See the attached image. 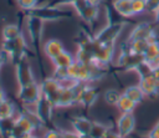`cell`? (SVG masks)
<instances>
[{
  "label": "cell",
  "instance_id": "12",
  "mask_svg": "<svg viewBox=\"0 0 159 138\" xmlns=\"http://www.w3.org/2000/svg\"><path fill=\"white\" fill-rule=\"evenodd\" d=\"M113 55H114V45L113 44H109V45L98 44L96 52H94V63L99 67L107 68L108 65L113 60Z\"/></svg>",
  "mask_w": 159,
  "mask_h": 138
},
{
  "label": "cell",
  "instance_id": "7",
  "mask_svg": "<svg viewBox=\"0 0 159 138\" xmlns=\"http://www.w3.org/2000/svg\"><path fill=\"white\" fill-rule=\"evenodd\" d=\"M41 96H42L41 86L37 82L19 87V91H17V99L21 102L22 106H26V107L35 106Z\"/></svg>",
  "mask_w": 159,
  "mask_h": 138
},
{
  "label": "cell",
  "instance_id": "23",
  "mask_svg": "<svg viewBox=\"0 0 159 138\" xmlns=\"http://www.w3.org/2000/svg\"><path fill=\"white\" fill-rule=\"evenodd\" d=\"M143 57H144V61L149 63H153L157 58H159V42L157 40H153L149 42L147 50L143 53Z\"/></svg>",
  "mask_w": 159,
  "mask_h": 138
},
{
  "label": "cell",
  "instance_id": "3",
  "mask_svg": "<svg viewBox=\"0 0 159 138\" xmlns=\"http://www.w3.org/2000/svg\"><path fill=\"white\" fill-rule=\"evenodd\" d=\"M25 15H31L41 19L42 21H61V20H67L72 19L75 16L73 12L67 11V10H61L60 7H52L47 5H39L35 9L26 11Z\"/></svg>",
  "mask_w": 159,
  "mask_h": 138
},
{
  "label": "cell",
  "instance_id": "30",
  "mask_svg": "<svg viewBox=\"0 0 159 138\" xmlns=\"http://www.w3.org/2000/svg\"><path fill=\"white\" fill-rule=\"evenodd\" d=\"M127 41H128V40H127ZM149 42H150V41H148V40H135V41H128L130 50H132L133 52H135V53H139V55H143V53H144V51L147 50V47H148Z\"/></svg>",
  "mask_w": 159,
  "mask_h": 138
},
{
  "label": "cell",
  "instance_id": "28",
  "mask_svg": "<svg viewBox=\"0 0 159 138\" xmlns=\"http://www.w3.org/2000/svg\"><path fill=\"white\" fill-rule=\"evenodd\" d=\"M52 77L55 80H57L61 85H63L66 81H71L68 67H55L53 72H52Z\"/></svg>",
  "mask_w": 159,
  "mask_h": 138
},
{
  "label": "cell",
  "instance_id": "21",
  "mask_svg": "<svg viewBox=\"0 0 159 138\" xmlns=\"http://www.w3.org/2000/svg\"><path fill=\"white\" fill-rule=\"evenodd\" d=\"M114 9L124 17L129 19L133 16L132 11V0H113L112 1Z\"/></svg>",
  "mask_w": 159,
  "mask_h": 138
},
{
  "label": "cell",
  "instance_id": "19",
  "mask_svg": "<svg viewBox=\"0 0 159 138\" xmlns=\"http://www.w3.org/2000/svg\"><path fill=\"white\" fill-rule=\"evenodd\" d=\"M71 106H75L72 90L70 86H62V90L60 92L58 101H57V108H67Z\"/></svg>",
  "mask_w": 159,
  "mask_h": 138
},
{
  "label": "cell",
  "instance_id": "6",
  "mask_svg": "<svg viewBox=\"0 0 159 138\" xmlns=\"http://www.w3.org/2000/svg\"><path fill=\"white\" fill-rule=\"evenodd\" d=\"M34 107H35L34 111H35L37 118L40 119L42 127H46L47 129L55 127V124H53V122H52V116H53L55 106L52 104L51 101H48V99L42 94Z\"/></svg>",
  "mask_w": 159,
  "mask_h": 138
},
{
  "label": "cell",
  "instance_id": "14",
  "mask_svg": "<svg viewBox=\"0 0 159 138\" xmlns=\"http://www.w3.org/2000/svg\"><path fill=\"white\" fill-rule=\"evenodd\" d=\"M139 87L142 88L145 97H148V98L159 97V81L153 75L140 77L139 78Z\"/></svg>",
  "mask_w": 159,
  "mask_h": 138
},
{
  "label": "cell",
  "instance_id": "18",
  "mask_svg": "<svg viewBox=\"0 0 159 138\" xmlns=\"http://www.w3.org/2000/svg\"><path fill=\"white\" fill-rule=\"evenodd\" d=\"M65 50L63 44L58 40V39H50L45 42L43 45V53L50 58H55L56 56H58L62 51Z\"/></svg>",
  "mask_w": 159,
  "mask_h": 138
},
{
  "label": "cell",
  "instance_id": "31",
  "mask_svg": "<svg viewBox=\"0 0 159 138\" xmlns=\"http://www.w3.org/2000/svg\"><path fill=\"white\" fill-rule=\"evenodd\" d=\"M120 94H122V93H119L117 90H114V88H108V90H106L103 97H104V101H106L107 104H109V106H116L117 102H118V99H119V97H120Z\"/></svg>",
  "mask_w": 159,
  "mask_h": 138
},
{
  "label": "cell",
  "instance_id": "2",
  "mask_svg": "<svg viewBox=\"0 0 159 138\" xmlns=\"http://www.w3.org/2000/svg\"><path fill=\"white\" fill-rule=\"evenodd\" d=\"M1 50L7 55L9 61H11L14 65L21 61L22 58L30 56V51L27 48V44L25 41L24 35L19 36L15 40H2Z\"/></svg>",
  "mask_w": 159,
  "mask_h": 138
},
{
  "label": "cell",
  "instance_id": "5",
  "mask_svg": "<svg viewBox=\"0 0 159 138\" xmlns=\"http://www.w3.org/2000/svg\"><path fill=\"white\" fill-rule=\"evenodd\" d=\"M158 29L157 22H149V21H142L137 24L133 30L130 31L128 36V41H135V40H148L153 41L158 36Z\"/></svg>",
  "mask_w": 159,
  "mask_h": 138
},
{
  "label": "cell",
  "instance_id": "41",
  "mask_svg": "<svg viewBox=\"0 0 159 138\" xmlns=\"http://www.w3.org/2000/svg\"><path fill=\"white\" fill-rule=\"evenodd\" d=\"M104 1L106 0H89V2L93 4V5H96V6H99L101 4H104Z\"/></svg>",
  "mask_w": 159,
  "mask_h": 138
},
{
  "label": "cell",
  "instance_id": "29",
  "mask_svg": "<svg viewBox=\"0 0 159 138\" xmlns=\"http://www.w3.org/2000/svg\"><path fill=\"white\" fill-rule=\"evenodd\" d=\"M109 129L111 128H108L107 126H104V124H102L99 122H93L89 134L92 136V138H103L108 133Z\"/></svg>",
  "mask_w": 159,
  "mask_h": 138
},
{
  "label": "cell",
  "instance_id": "44",
  "mask_svg": "<svg viewBox=\"0 0 159 138\" xmlns=\"http://www.w3.org/2000/svg\"><path fill=\"white\" fill-rule=\"evenodd\" d=\"M80 138H92L91 134H83V136H80Z\"/></svg>",
  "mask_w": 159,
  "mask_h": 138
},
{
  "label": "cell",
  "instance_id": "17",
  "mask_svg": "<svg viewBox=\"0 0 159 138\" xmlns=\"http://www.w3.org/2000/svg\"><path fill=\"white\" fill-rule=\"evenodd\" d=\"M104 12H106L107 24H113V25H127L128 24V19L122 16L114 9L112 1H106L104 2Z\"/></svg>",
  "mask_w": 159,
  "mask_h": 138
},
{
  "label": "cell",
  "instance_id": "24",
  "mask_svg": "<svg viewBox=\"0 0 159 138\" xmlns=\"http://www.w3.org/2000/svg\"><path fill=\"white\" fill-rule=\"evenodd\" d=\"M2 40H15L22 35L21 27L17 24H9L2 27Z\"/></svg>",
  "mask_w": 159,
  "mask_h": 138
},
{
  "label": "cell",
  "instance_id": "9",
  "mask_svg": "<svg viewBox=\"0 0 159 138\" xmlns=\"http://www.w3.org/2000/svg\"><path fill=\"white\" fill-rule=\"evenodd\" d=\"M14 66H15V78H16V82H17L19 87L27 86V85H31L34 82H37L35 80V75H34L31 63L29 61V57L22 58L21 61L15 63Z\"/></svg>",
  "mask_w": 159,
  "mask_h": 138
},
{
  "label": "cell",
  "instance_id": "27",
  "mask_svg": "<svg viewBox=\"0 0 159 138\" xmlns=\"http://www.w3.org/2000/svg\"><path fill=\"white\" fill-rule=\"evenodd\" d=\"M14 116H15V104L10 99L4 98L0 102V119L12 118Z\"/></svg>",
  "mask_w": 159,
  "mask_h": 138
},
{
  "label": "cell",
  "instance_id": "33",
  "mask_svg": "<svg viewBox=\"0 0 159 138\" xmlns=\"http://www.w3.org/2000/svg\"><path fill=\"white\" fill-rule=\"evenodd\" d=\"M15 1H16L17 6H19L21 10H24V12L35 9V7L39 6V4H40V0H15Z\"/></svg>",
  "mask_w": 159,
  "mask_h": 138
},
{
  "label": "cell",
  "instance_id": "10",
  "mask_svg": "<svg viewBox=\"0 0 159 138\" xmlns=\"http://www.w3.org/2000/svg\"><path fill=\"white\" fill-rule=\"evenodd\" d=\"M127 25H113V24H107L102 30H99L97 34H94V39L98 44L102 45H109L116 42L120 32L124 30Z\"/></svg>",
  "mask_w": 159,
  "mask_h": 138
},
{
  "label": "cell",
  "instance_id": "36",
  "mask_svg": "<svg viewBox=\"0 0 159 138\" xmlns=\"http://www.w3.org/2000/svg\"><path fill=\"white\" fill-rule=\"evenodd\" d=\"M62 134V129L57 128L56 126L52 127V128H48L43 136V138H60Z\"/></svg>",
  "mask_w": 159,
  "mask_h": 138
},
{
  "label": "cell",
  "instance_id": "11",
  "mask_svg": "<svg viewBox=\"0 0 159 138\" xmlns=\"http://www.w3.org/2000/svg\"><path fill=\"white\" fill-rule=\"evenodd\" d=\"M41 86V91H42V94L52 102V104L55 106V108H57V101H58V96H60V92L62 90V85L55 80L52 76L51 77H45L42 78V82L40 83Z\"/></svg>",
  "mask_w": 159,
  "mask_h": 138
},
{
  "label": "cell",
  "instance_id": "32",
  "mask_svg": "<svg viewBox=\"0 0 159 138\" xmlns=\"http://www.w3.org/2000/svg\"><path fill=\"white\" fill-rule=\"evenodd\" d=\"M134 72L139 76V78H140V77H145V76L152 75V72H153V67H152V65H150L149 62H147V61H142V62L135 67Z\"/></svg>",
  "mask_w": 159,
  "mask_h": 138
},
{
  "label": "cell",
  "instance_id": "26",
  "mask_svg": "<svg viewBox=\"0 0 159 138\" xmlns=\"http://www.w3.org/2000/svg\"><path fill=\"white\" fill-rule=\"evenodd\" d=\"M15 127V117L0 119V138H11Z\"/></svg>",
  "mask_w": 159,
  "mask_h": 138
},
{
  "label": "cell",
  "instance_id": "25",
  "mask_svg": "<svg viewBox=\"0 0 159 138\" xmlns=\"http://www.w3.org/2000/svg\"><path fill=\"white\" fill-rule=\"evenodd\" d=\"M116 107L119 109L120 113H133L134 108L137 107V103L133 102L130 98H128L125 94L122 93L119 99H118V102H117V104H116Z\"/></svg>",
  "mask_w": 159,
  "mask_h": 138
},
{
  "label": "cell",
  "instance_id": "4",
  "mask_svg": "<svg viewBox=\"0 0 159 138\" xmlns=\"http://www.w3.org/2000/svg\"><path fill=\"white\" fill-rule=\"evenodd\" d=\"M142 61H144L143 55L133 52L129 47L128 41L125 40V42L122 44V46H120V51H119V55H118V58H117V68H119L123 72L124 71L125 72L134 71L135 67Z\"/></svg>",
  "mask_w": 159,
  "mask_h": 138
},
{
  "label": "cell",
  "instance_id": "13",
  "mask_svg": "<svg viewBox=\"0 0 159 138\" xmlns=\"http://www.w3.org/2000/svg\"><path fill=\"white\" fill-rule=\"evenodd\" d=\"M135 128V117L133 113H122L117 121V132L127 138L129 137Z\"/></svg>",
  "mask_w": 159,
  "mask_h": 138
},
{
  "label": "cell",
  "instance_id": "42",
  "mask_svg": "<svg viewBox=\"0 0 159 138\" xmlns=\"http://www.w3.org/2000/svg\"><path fill=\"white\" fill-rule=\"evenodd\" d=\"M154 19H155V22L159 25V9L155 11V14H154Z\"/></svg>",
  "mask_w": 159,
  "mask_h": 138
},
{
  "label": "cell",
  "instance_id": "1",
  "mask_svg": "<svg viewBox=\"0 0 159 138\" xmlns=\"http://www.w3.org/2000/svg\"><path fill=\"white\" fill-rule=\"evenodd\" d=\"M25 16L27 20L26 29H27L30 44L32 47V53L35 57H37L40 67H41V72H42L43 67H42V61H41V46H42V34H43L45 21H42L41 19L36 16H31V15H25Z\"/></svg>",
  "mask_w": 159,
  "mask_h": 138
},
{
  "label": "cell",
  "instance_id": "37",
  "mask_svg": "<svg viewBox=\"0 0 159 138\" xmlns=\"http://www.w3.org/2000/svg\"><path fill=\"white\" fill-rule=\"evenodd\" d=\"M6 61H9L7 55H6L2 50H0V73H1V68H2V66L5 65ZM0 87H1V82H0Z\"/></svg>",
  "mask_w": 159,
  "mask_h": 138
},
{
  "label": "cell",
  "instance_id": "48",
  "mask_svg": "<svg viewBox=\"0 0 159 138\" xmlns=\"http://www.w3.org/2000/svg\"><path fill=\"white\" fill-rule=\"evenodd\" d=\"M155 40H157V41H158V42H159V35H158V36H157V39H155Z\"/></svg>",
  "mask_w": 159,
  "mask_h": 138
},
{
  "label": "cell",
  "instance_id": "45",
  "mask_svg": "<svg viewBox=\"0 0 159 138\" xmlns=\"http://www.w3.org/2000/svg\"><path fill=\"white\" fill-rule=\"evenodd\" d=\"M27 138H39V137H36V136H35V134H30V136H29V137H27Z\"/></svg>",
  "mask_w": 159,
  "mask_h": 138
},
{
  "label": "cell",
  "instance_id": "34",
  "mask_svg": "<svg viewBox=\"0 0 159 138\" xmlns=\"http://www.w3.org/2000/svg\"><path fill=\"white\" fill-rule=\"evenodd\" d=\"M132 11L133 16L143 14L145 11V0H132Z\"/></svg>",
  "mask_w": 159,
  "mask_h": 138
},
{
  "label": "cell",
  "instance_id": "40",
  "mask_svg": "<svg viewBox=\"0 0 159 138\" xmlns=\"http://www.w3.org/2000/svg\"><path fill=\"white\" fill-rule=\"evenodd\" d=\"M152 75L159 81V66H157V67H153V72H152Z\"/></svg>",
  "mask_w": 159,
  "mask_h": 138
},
{
  "label": "cell",
  "instance_id": "35",
  "mask_svg": "<svg viewBox=\"0 0 159 138\" xmlns=\"http://www.w3.org/2000/svg\"><path fill=\"white\" fill-rule=\"evenodd\" d=\"M158 9H159V0H145V11L154 15Z\"/></svg>",
  "mask_w": 159,
  "mask_h": 138
},
{
  "label": "cell",
  "instance_id": "8",
  "mask_svg": "<svg viewBox=\"0 0 159 138\" xmlns=\"http://www.w3.org/2000/svg\"><path fill=\"white\" fill-rule=\"evenodd\" d=\"M72 6L75 9V12L81 17V20L87 24L96 21L99 15V6L91 4L89 0H76Z\"/></svg>",
  "mask_w": 159,
  "mask_h": 138
},
{
  "label": "cell",
  "instance_id": "20",
  "mask_svg": "<svg viewBox=\"0 0 159 138\" xmlns=\"http://www.w3.org/2000/svg\"><path fill=\"white\" fill-rule=\"evenodd\" d=\"M51 61L55 67H70L76 61V57H73V55L71 52L63 50L58 56H56Z\"/></svg>",
  "mask_w": 159,
  "mask_h": 138
},
{
  "label": "cell",
  "instance_id": "47",
  "mask_svg": "<svg viewBox=\"0 0 159 138\" xmlns=\"http://www.w3.org/2000/svg\"><path fill=\"white\" fill-rule=\"evenodd\" d=\"M60 138H66V137H65V134H63V131H62V134H61V137H60Z\"/></svg>",
  "mask_w": 159,
  "mask_h": 138
},
{
  "label": "cell",
  "instance_id": "38",
  "mask_svg": "<svg viewBox=\"0 0 159 138\" xmlns=\"http://www.w3.org/2000/svg\"><path fill=\"white\" fill-rule=\"evenodd\" d=\"M148 138H159V128L157 126H154L147 134Z\"/></svg>",
  "mask_w": 159,
  "mask_h": 138
},
{
  "label": "cell",
  "instance_id": "39",
  "mask_svg": "<svg viewBox=\"0 0 159 138\" xmlns=\"http://www.w3.org/2000/svg\"><path fill=\"white\" fill-rule=\"evenodd\" d=\"M63 134L66 138H80V136L73 131H63Z\"/></svg>",
  "mask_w": 159,
  "mask_h": 138
},
{
  "label": "cell",
  "instance_id": "49",
  "mask_svg": "<svg viewBox=\"0 0 159 138\" xmlns=\"http://www.w3.org/2000/svg\"><path fill=\"white\" fill-rule=\"evenodd\" d=\"M155 126H157V127H158V128H159V121H158V123H157V124H155Z\"/></svg>",
  "mask_w": 159,
  "mask_h": 138
},
{
  "label": "cell",
  "instance_id": "43",
  "mask_svg": "<svg viewBox=\"0 0 159 138\" xmlns=\"http://www.w3.org/2000/svg\"><path fill=\"white\" fill-rule=\"evenodd\" d=\"M4 98H6V96H5V92L2 91V88L0 87V102H1Z\"/></svg>",
  "mask_w": 159,
  "mask_h": 138
},
{
  "label": "cell",
  "instance_id": "22",
  "mask_svg": "<svg viewBox=\"0 0 159 138\" xmlns=\"http://www.w3.org/2000/svg\"><path fill=\"white\" fill-rule=\"evenodd\" d=\"M123 94H125L128 98H130L133 102H135L137 104L138 103H140L143 99H144V93H143V91H142V88L139 87V85H132V86H128V87H125L124 88V92H123Z\"/></svg>",
  "mask_w": 159,
  "mask_h": 138
},
{
  "label": "cell",
  "instance_id": "46",
  "mask_svg": "<svg viewBox=\"0 0 159 138\" xmlns=\"http://www.w3.org/2000/svg\"><path fill=\"white\" fill-rule=\"evenodd\" d=\"M135 138H148V137L147 136H137Z\"/></svg>",
  "mask_w": 159,
  "mask_h": 138
},
{
  "label": "cell",
  "instance_id": "16",
  "mask_svg": "<svg viewBox=\"0 0 159 138\" xmlns=\"http://www.w3.org/2000/svg\"><path fill=\"white\" fill-rule=\"evenodd\" d=\"M92 124H93V121H91L89 118H87L84 116H76V117L71 118L72 131L75 133H77L78 136L89 134V132L92 129Z\"/></svg>",
  "mask_w": 159,
  "mask_h": 138
},
{
  "label": "cell",
  "instance_id": "15",
  "mask_svg": "<svg viewBox=\"0 0 159 138\" xmlns=\"http://www.w3.org/2000/svg\"><path fill=\"white\" fill-rule=\"evenodd\" d=\"M98 97H99L98 87H94V86L87 83L84 90L82 91V94L80 97L78 104H81L84 109H89L91 107H93L96 104V102L98 101Z\"/></svg>",
  "mask_w": 159,
  "mask_h": 138
}]
</instances>
